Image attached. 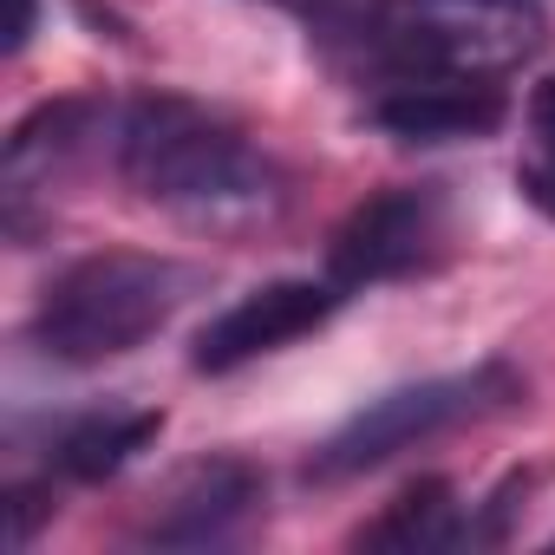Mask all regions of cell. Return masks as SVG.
Returning a JSON list of instances; mask_svg holds the SVG:
<instances>
[{
	"instance_id": "cell-1",
	"label": "cell",
	"mask_w": 555,
	"mask_h": 555,
	"mask_svg": "<svg viewBox=\"0 0 555 555\" xmlns=\"http://www.w3.org/2000/svg\"><path fill=\"white\" fill-rule=\"evenodd\" d=\"M118 170L125 183L157 203L164 216L209 229V235H242L268 229L288 203V183L229 118H216L196 99L177 92H138L118 118Z\"/></svg>"
},
{
	"instance_id": "cell-7",
	"label": "cell",
	"mask_w": 555,
	"mask_h": 555,
	"mask_svg": "<svg viewBox=\"0 0 555 555\" xmlns=\"http://www.w3.org/2000/svg\"><path fill=\"white\" fill-rule=\"evenodd\" d=\"M105 99H47L34 105L0 151V203H8V235L34 229V203L53 196V183L92 151V138L105 131Z\"/></svg>"
},
{
	"instance_id": "cell-16",
	"label": "cell",
	"mask_w": 555,
	"mask_h": 555,
	"mask_svg": "<svg viewBox=\"0 0 555 555\" xmlns=\"http://www.w3.org/2000/svg\"><path fill=\"white\" fill-rule=\"evenodd\" d=\"M548 548H555V542H548Z\"/></svg>"
},
{
	"instance_id": "cell-3",
	"label": "cell",
	"mask_w": 555,
	"mask_h": 555,
	"mask_svg": "<svg viewBox=\"0 0 555 555\" xmlns=\"http://www.w3.org/2000/svg\"><path fill=\"white\" fill-rule=\"evenodd\" d=\"M509 399H522V379L503 366V360H483V366H464V373H438V379H412V386H392L379 399H366L314 457H308V477L314 483H340V477H366L379 464H392L399 451H418L470 418H490L503 412Z\"/></svg>"
},
{
	"instance_id": "cell-2",
	"label": "cell",
	"mask_w": 555,
	"mask_h": 555,
	"mask_svg": "<svg viewBox=\"0 0 555 555\" xmlns=\"http://www.w3.org/2000/svg\"><path fill=\"white\" fill-rule=\"evenodd\" d=\"M196 288L203 274L170 255H144V248L79 255L47 282L27 340L53 366H105L118 353H138L151 334H164Z\"/></svg>"
},
{
	"instance_id": "cell-15",
	"label": "cell",
	"mask_w": 555,
	"mask_h": 555,
	"mask_svg": "<svg viewBox=\"0 0 555 555\" xmlns=\"http://www.w3.org/2000/svg\"><path fill=\"white\" fill-rule=\"evenodd\" d=\"M34 21H40V0H14V21H8V53H21L34 40Z\"/></svg>"
},
{
	"instance_id": "cell-6",
	"label": "cell",
	"mask_w": 555,
	"mask_h": 555,
	"mask_svg": "<svg viewBox=\"0 0 555 555\" xmlns=\"http://www.w3.org/2000/svg\"><path fill=\"white\" fill-rule=\"evenodd\" d=\"M347 301V288L334 282H261L248 288L242 301H229L190 347V366L196 373H235L274 347H288L314 327H327V314Z\"/></svg>"
},
{
	"instance_id": "cell-8",
	"label": "cell",
	"mask_w": 555,
	"mask_h": 555,
	"mask_svg": "<svg viewBox=\"0 0 555 555\" xmlns=\"http://www.w3.org/2000/svg\"><path fill=\"white\" fill-rule=\"evenodd\" d=\"M261 509V470L248 457H196L170 477L157 509L144 516V548H222Z\"/></svg>"
},
{
	"instance_id": "cell-10",
	"label": "cell",
	"mask_w": 555,
	"mask_h": 555,
	"mask_svg": "<svg viewBox=\"0 0 555 555\" xmlns=\"http://www.w3.org/2000/svg\"><path fill=\"white\" fill-rule=\"evenodd\" d=\"M360 548L379 555H431V548H470V509L457 503L451 477H418L405 483L360 535Z\"/></svg>"
},
{
	"instance_id": "cell-5",
	"label": "cell",
	"mask_w": 555,
	"mask_h": 555,
	"mask_svg": "<svg viewBox=\"0 0 555 555\" xmlns=\"http://www.w3.org/2000/svg\"><path fill=\"white\" fill-rule=\"evenodd\" d=\"M444 222H451L444 183H392V190L353 203L327 242V282L360 295V288L431 268L444 248Z\"/></svg>"
},
{
	"instance_id": "cell-9",
	"label": "cell",
	"mask_w": 555,
	"mask_h": 555,
	"mask_svg": "<svg viewBox=\"0 0 555 555\" xmlns=\"http://www.w3.org/2000/svg\"><path fill=\"white\" fill-rule=\"evenodd\" d=\"M503 118H509V99L496 86L457 79V73L405 79L366 105V125L399 144H477V138L503 131Z\"/></svg>"
},
{
	"instance_id": "cell-14",
	"label": "cell",
	"mask_w": 555,
	"mask_h": 555,
	"mask_svg": "<svg viewBox=\"0 0 555 555\" xmlns=\"http://www.w3.org/2000/svg\"><path fill=\"white\" fill-rule=\"evenodd\" d=\"M529 131H535L542 151H555V73L529 92Z\"/></svg>"
},
{
	"instance_id": "cell-13",
	"label": "cell",
	"mask_w": 555,
	"mask_h": 555,
	"mask_svg": "<svg viewBox=\"0 0 555 555\" xmlns=\"http://www.w3.org/2000/svg\"><path fill=\"white\" fill-rule=\"evenodd\" d=\"M516 190H522V203H535L542 216H555V151L529 157V164L516 170Z\"/></svg>"
},
{
	"instance_id": "cell-12",
	"label": "cell",
	"mask_w": 555,
	"mask_h": 555,
	"mask_svg": "<svg viewBox=\"0 0 555 555\" xmlns=\"http://www.w3.org/2000/svg\"><path fill=\"white\" fill-rule=\"evenodd\" d=\"M47 516H53V503H47L40 483H14V490H8V542H14V548H34V535H40Z\"/></svg>"
},
{
	"instance_id": "cell-4",
	"label": "cell",
	"mask_w": 555,
	"mask_h": 555,
	"mask_svg": "<svg viewBox=\"0 0 555 555\" xmlns=\"http://www.w3.org/2000/svg\"><path fill=\"white\" fill-rule=\"evenodd\" d=\"M379 40L425 73L496 79L542 53L548 21L535 0H386Z\"/></svg>"
},
{
	"instance_id": "cell-11",
	"label": "cell",
	"mask_w": 555,
	"mask_h": 555,
	"mask_svg": "<svg viewBox=\"0 0 555 555\" xmlns=\"http://www.w3.org/2000/svg\"><path fill=\"white\" fill-rule=\"evenodd\" d=\"M157 431H164V412H92V418H73L53 438V470L66 483H105L144 444H157Z\"/></svg>"
}]
</instances>
